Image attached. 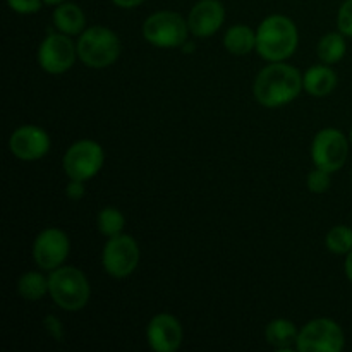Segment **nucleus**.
Segmentation results:
<instances>
[{"label": "nucleus", "mask_w": 352, "mask_h": 352, "mask_svg": "<svg viewBox=\"0 0 352 352\" xmlns=\"http://www.w3.org/2000/svg\"><path fill=\"white\" fill-rule=\"evenodd\" d=\"M302 88V76L298 69L282 62H272L256 76L253 91L258 103L275 109L298 98Z\"/></svg>", "instance_id": "obj_1"}, {"label": "nucleus", "mask_w": 352, "mask_h": 352, "mask_svg": "<svg viewBox=\"0 0 352 352\" xmlns=\"http://www.w3.org/2000/svg\"><path fill=\"white\" fill-rule=\"evenodd\" d=\"M298 43V28L282 14L268 16L256 30V52L268 62H284L294 54Z\"/></svg>", "instance_id": "obj_2"}, {"label": "nucleus", "mask_w": 352, "mask_h": 352, "mask_svg": "<svg viewBox=\"0 0 352 352\" xmlns=\"http://www.w3.org/2000/svg\"><path fill=\"white\" fill-rule=\"evenodd\" d=\"M48 294L65 311H79L89 301V282L76 267H58L48 275Z\"/></svg>", "instance_id": "obj_3"}, {"label": "nucleus", "mask_w": 352, "mask_h": 352, "mask_svg": "<svg viewBox=\"0 0 352 352\" xmlns=\"http://www.w3.org/2000/svg\"><path fill=\"white\" fill-rule=\"evenodd\" d=\"M78 57L91 69H105L116 64L120 57V40L112 30L93 26L82 31L78 38Z\"/></svg>", "instance_id": "obj_4"}, {"label": "nucleus", "mask_w": 352, "mask_h": 352, "mask_svg": "<svg viewBox=\"0 0 352 352\" xmlns=\"http://www.w3.org/2000/svg\"><path fill=\"white\" fill-rule=\"evenodd\" d=\"M189 33L191 31H189L188 19L172 10L151 14L143 24L144 40L160 48L182 47L188 41Z\"/></svg>", "instance_id": "obj_5"}, {"label": "nucleus", "mask_w": 352, "mask_h": 352, "mask_svg": "<svg viewBox=\"0 0 352 352\" xmlns=\"http://www.w3.org/2000/svg\"><path fill=\"white\" fill-rule=\"evenodd\" d=\"M103 162H105L103 148L93 140L76 141L74 144L69 146L62 158V165H64V172L67 174V177L82 182L95 177L100 168L103 167Z\"/></svg>", "instance_id": "obj_6"}, {"label": "nucleus", "mask_w": 352, "mask_h": 352, "mask_svg": "<svg viewBox=\"0 0 352 352\" xmlns=\"http://www.w3.org/2000/svg\"><path fill=\"white\" fill-rule=\"evenodd\" d=\"M344 344L346 337L342 329L333 320L316 318L302 327L296 349L301 352H339Z\"/></svg>", "instance_id": "obj_7"}, {"label": "nucleus", "mask_w": 352, "mask_h": 352, "mask_svg": "<svg viewBox=\"0 0 352 352\" xmlns=\"http://www.w3.org/2000/svg\"><path fill=\"white\" fill-rule=\"evenodd\" d=\"M140 246L136 239L127 234L109 237L102 253V263L107 274L113 278H126L136 270L140 263Z\"/></svg>", "instance_id": "obj_8"}, {"label": "nucleus", "mask_w": 352, "mask_h": 352, "mask_svg": "<svg viewBox=\"0 0 352 352\" xmlns=\"http://www.w3.org/2000/svg\"><path fill=\"white\" fill-rule=\"evenodd\" d=\"M349 143L342 131L327 127L315 136L311 144V158L315 167L327 172H337L347 160Z\"/></svg>", "instance_id": "obj_9"}, {"label": "nucleus", "mask_w": 352, "mask_h": 352, "mask_svg": "<svg viewBox=\"0 0 352 352\" xmlns=\"http://www.w3.org/2000/svg\"><path fill=\"white\" fill-rule=\"evenodd\" d=\"M78 48L69 34L50 33L38 48V64L48 74H64L74 65Z\"/></svg>", "instance_id": "obj_10"}, {"label": "nucleus", "mask_w": 352, "mask_h": 352, "mask_svg": "<svg viewBox=\"0 0 352 352\" xmlns=\"http://www.w3.org/2000/svg\"><path fill=\"white\" fill-rule=\"evenodd\" d=\"M69 251H71V241L69 236L60 229H45L38 234L33 244V258L41 270H55L62 267L67 260Z\"/></svg>", "instance_id": "obj_11"}, {"label": "nucleus", "mask_w": 352, "mask_h": 352, "mask_svg": "<svg viewBox=\"0 0 352 352\" xmlns=\"http://www.w3.org/2000/svg\"><path fill=\"white\" fill-rule=\"evenodd\" d=\"M9 150L23 162H34L50 151V136L38 126H21L10 134Z\"/></svg>", "instance_id": "obj_12"}, {"label": "nucleus", "mask_w": 352, "mask_h": 352, "mask_svg": "<svg viewBox=\"0 0 352 352\" xmlns=\"http://www.w3.org/2000/svg\"><path fill=\"white\" fill-rule=\"evenodd\" d=\"M148 344L157 352H174L182 344V327L175 316L160 313L153 316L146 329Z\"/></svg>", "instance_id": "obj_13"}, {"label": "nucleus", "mask_w": 352, "mask_h": 352, "mask_svg": "<svg viewBox=\"0 0 352 352\" xmlns=\"http://www.w3.org/2000/svg\"><path fill=\"white\" fill-rule=\"evenodd\" d=\"M226 21V9L220 0H199L188 16V26L195 36L208 38L220 30Z\"/></svg>", "instance_id": "obj_14"}, {"label": "nucleus", "mask_w": 352, "mask_h": 352, "mask_svg": "<svg viewBox=\"0 0 352 352\" xmlns=\"http://www.w3.org/2000/svg\"><path fill=\"white\" fill-rule=\"evenodd\" d=\"M54 26L60 33L76 36L81 34L86 28V16L78 3L62 2L54 10Z\"/></svg>", "instance_id": "obj_15"}, {"label": "nucleus", "mask_w": 352, "mask_h": 352, "mask_svg": "<svg viewBox=\"0 0 352 352\" xmlns=\"http://www.w3.org/2000/svg\"><path fill=\"white\" fill-rule=\"evenodd\" d=\"M305 91L311 96H327L336 89L337 74L329 64L313 65L302 76Z\"/></svg>", "instance_id": "obj_16"}, {"label": "nucleus", "mask_w": 352, "mask_h": 352, "mask_svg": "<svg viewBox=\"0 0 352 352\" xmlns=\"http://www.w3.org/2000/svg\"><path fill=\"white\" fill-rule=\"evenodd\" d=\"M298 329H296L294 323L291 320L285 318H277L272 320L267 325V330H265V337H267V342L270 344L272 347L280 351L291 349L292 346H296L298 342Z\"/></svg>", "instance_id": "obj_17"}, {"label": "nucleus", "mask_w": 352, "mask_h": 352, "mask_svg": "<svg viewBox=\"0 0 352 352\" xmlns=\"http://www.w3.org/2000/svg\"><path fill=\"white\" fill-rule=\"evenodd\" d=\"M223 45L232 55H248L256 50V31L244 24H236L229 28L223 36Z\"/></svg>", "instance_id": "obj_18"}, {"label": "nucleus", "mask_w": 352, "mask_h": 352, "mask_svg": "<svg viewBox=\"0 0 352 352\" xmlns=\"http://www.w3.org/2000/svg\"><path fill=\"white\" fill-rule=\"evenodd\" d=\"M17 292L24 301H40L48 292V277L41 272H26L17 282Z\"/></svg>", "instance_id": "obj_19"}, {"label": "nucleus", "mask_w": 352, "mask_h": 352, "mask_svg": "<svg viewBox=\"0 0 352 352\" xmlns=\"http://www.w3.org/2000/svg\"><path fill=\"white\" fill-rule=\"evenodd\" d=\"M346 40L344 34L340 33H329L320 40L318 43V57L323 64H337L340 58L346 55Z\"/></svg>", "instance_id": "obj_20"}, {"label": "nucleus", "mask_w": 352, "mask_h": 352, "mask_svg": "<svg viewBox=\"0 0 352 352\" xmlns=\"http://www.w3.org/2000/svg\"><path fill=\"white\" fill-rule=\"evenodd\" d=\"M96 226H98V230L103 236L116 237L119 234H122L124 226H126V219H124L120 210L113 208V206H107V208H103L98 213Z\"/></svg>", "instance_id": "obj_21"}, {"label": "nucleus", "mask_w": 352, "mask_h": 352, "mask_svg": "<svg viewBox=\"0 0 352 352\" xmlns=\"http://www.w3.org/2000/svg\"><path fill=\"white\" fill-rule=\"evenodd\" d=\"M325 244L332 253L347 254L352 251V229L347 226H337L327 234Z\"/></svg>", "instance_id": "obj_22"}, {"label": "nucleus", "mask_w": 352, "mask_h": 352, "mask_svg": "<svg viewBox=\"0 0 352 352\" xmlns=\"http://www.w3.org/2000/svg\"><path fill=\"white\" fill-rule=\"evenodd\" d=\"M330 172L323 170V168L316 167L315 170L309 172L308 175V189L315 195H322V192H327L330 188Z\"/></svg>", "instance_id": "obj_23"}, {"label": "nucleus", "mask_w": 352, "mask_h": 352, "mask_svg": "<svg viewBox=\"0 0 352 352\" xmlns=\"http://www.w3.org/2000/svg\"><path fill=\"white\" fill-rule=\"evenodd\" d=\"M337 26L344 36L352 38V0H346L337 14Z\"/></svg>", "instance_id": "obj_24"}, {"label": "nucleus", "mask_w": 352, "mask_h": 352, "mask_svg": "<svg viewBox=\"0 0 352 352\" xmlns=\"http://www.w3.org/2000/svg\"><path fill=\"white\" fill-rule=\"evenodd\" d=\"M41 2L43 0H7V6L17 14H34L41 9Z\"/></svg>", "instance_id": "obj_25"}, {"label": "nucleus", "mask_w": 352, "mask_h": 352, "mask_svg": "<svg viewBox=\"0 0 352 352\" xmlns=\"http://www.w3.org/2000/svg\"><path fill=\"white\" fill-rule=\"evenodd\" d=\"M65 195H67V198L74 199V201L81 199L82 196H85V182L71 179V182H69L67 188H65Z\"/></svg>", "instance_id": "obj_26"}, {"label": "nucleus", "mask_w": 352, "mask_h": 352, "mask_svg": "<svg viewBox=\"0 0 352 352\" xmlns=\"http://www.w3.org/2000/svg\"><path fill=\"white\" fill-rule=\"evenodd\" d=\"M45 327H47V330L50 332V336L54 337V339L62 340V336H64V333H62V325L60 322H58L57 316L48 315L47 318H45Z\"/></svg>", "instance_id": "obj_27"}, {"label": "nucleus", "mask_w": 352, "mask_h": 352, "mask_svg": "<svg viewBox=\"0 0 352 352\" xmlns=\"http://www.w3.org/2000/svg\"><path fill=\"white\" fill-rule=\"evenodd\" d=\"M116 6L122 7V9H133V7L140 6V3H143L144 0H112Z\"/></svg>", "instance_id": "obj_28"}, {"label": "nucleus", "mask_w": 352, "mask_h": 352, "mask_svg": "<svg viewBox=\"0 0 352 352\" xmlns=\"http://www.w3.org/2000/svg\"><path fill=\"white\" fill-rule=\"evenodd\" d=\"M346 275L352 282V251L347 253V258H346Z\"/></svg>", "instance_id": "obj_29"}, {"label": "nucleus", "mask_w": 352, "mask_h": 352, "mask_svg": "<svg viewBox=\"0 0 352 352\" xmlns=\"http://www.w3.org/2000/svg\"><path fill=\"white\" fill-rule=\"evenodd\" d=\"M43 2L48 3V6H58V3L67 2V0H43Z\"/></svg>", "instance_id": "obj_30"}, {"label": "nucleus", "mask_w": 352, "mask_h": 352, "mask_svg": "<svg viewBox=\"0 0 352 352\" xmlns=\"http://www.w3.org/2000/svg\"><path fill=\"white\" fill-rule=\"evenodd\" d=\"M182 47H184V52H188V54H189V52H192V50H195V45H191V43H188V45H182Z\"/></svg>", "instance_id": "obj_31"}, {"label": "nucleus", "mask_w": 352, "mask_h": 352, "mask_svg": "<svg viewBox=\"0 0 352 352\" xmlns=\"http://www.w3.org/2000/svg\"><path fill=\"white\" fill-rule=\"evenodd\" d=\"M351 143H352V127H351Z\"/></svg>", "instance_id": "obj_32"}]
</instances>
